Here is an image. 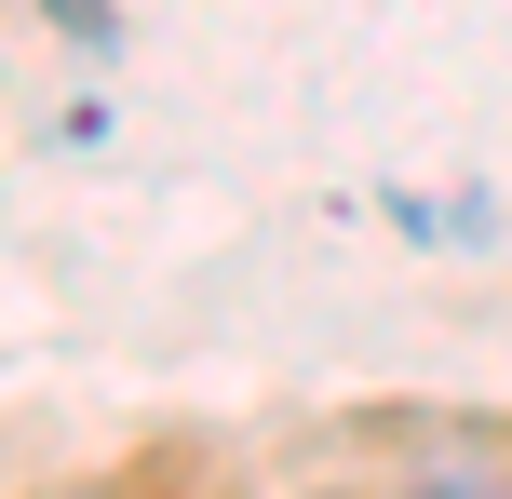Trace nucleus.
<instances>
[{"mask_svg": "<svg viewBox=\"0 0 512 499\" xmlns=\"http://www.w3.org/2000/svg\"><path fill=\"white\" fill-rule=\"evenodd\" d=\"M405 499H512V486H499V459H418Z\"/></svg>", "mask_w": 512, "mask_h": 499, "instance_id": "nucleus-1", "label": "nucleus"}]
</instances>
